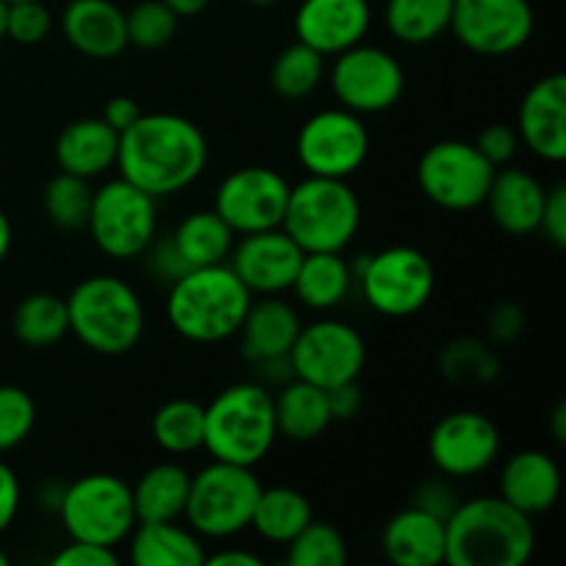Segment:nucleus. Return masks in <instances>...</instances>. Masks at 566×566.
Listing matches in <instances>:
<instances>
[{"mask_svg":"<svg viewBox=\"0 0 566 566\" xmlns=\"http://www.w3.org/2000/svg\"><path fill=\"white\" fill-rule=\"evenodd\" d=\"M6 3H22V0H6Z\"/></svg>","mask_w":566,"mask_h":566,"instance_id":"59","label":"nucleus"},{"mask_svg":"<svg viewBox=\"0 0 566 566\" xmlns=\"http://www.w3.org/2000/svg\"><path fill=\"white\" fill-rule=\"evenodd\" d=\"M326 396H329L332 420L357 418L359 409H363V403H365V396H363V390H359L357 381H346V385H340V387H332V390H326Z\"/></svg>","mask_w":566,"mask_h":566,"instance_id":"50","label":"nucleus"},{"mask_svg":"<svg viewBox=\"0 0 566 566\" xmlns=\"http://www.w3.org/2000/svg\"><path fill=\"white\" fill-rule=\"evenodd\" d=\"M501 497L528 517L551 512L562 497V470L545 451H517L501 470Z\"/></svg>","mask_w":566,"mask_h":566,"instance_id":"23","label":"nucleus"},{"mask_svg":"<svg viewBox=\"0 0 566 566\" xmlns=\"http://www.w3.org/2000/svg\"><path fill=\"white\" fill-rule=\"evenodd\" d=\"M171 243L188 269H202V265H219L230 260L235 232L216 210H197L177 224V230L171 232Z\"/></svg>","mask_w":566,"mask_h":566,"instance_id":"31","label":"nucleus"},{"mask_svg":"<svg viewBox=\"0 0 566 566\" xmlns=\"http://www.w3.org/2000/svg\"><path fill=\"white\" fill-rule=\"evenodd\" d=\"M164 3L182 20V17L202 14V11L210 6V0H164Z\"/></svg>","mask_w":566,"mask_h":566,"instance_id":"53","label":"nucleus"},{"mask_svg":"<svg viewBox=\"0 0 566 566\" xmlns=\"http://www.w3.org/2000/svg\"><path fill=\"white\" fill-rule=\"evenodd\" d=\"M473 144L479 147V153L495 166V169H501V166H506L509 160L517 155L520 136L517 130L509 125H486Z\"/></svg>","mask_w":566,"mask_h":566,"instance_id":"43","label":"nucleus"},{"mask_svg":"<svg viewBox=\"0 0 566 566\" xmlns=\"http://www.w3.org/2000/svg\"><path fill=\"white\" fill-rule=\"evenodd\" d=\"M66 313L70 335L103 357L133 352L147 329L142 296L114 274H94L77 282L66 296Z\"/></svg>","mask_w":566,"mask_h":566,"instance_id":"4","label":"nucleus"},{"mask_svg":"<svg viewBox=\"0 0 566 566\" xmlns=\"http://www.w3.org/2000/svg\"><path fill=\"white\" fill-rule=\"evenodd\" d=\"M127 539L136 566H202L208 558L199 536L177 525V520L136 523Z\"/></svg>","mask_w":566,"mask_h":566,"instance_id":"27","label":"nucleus"},{"mask_svg":"<svg viewBox=\"0 0 566 566\" xmlns=\"http://www.w3.org/2000/svg\"><path fill=\"white\" fill-rule=\"evenodd\" d=\"M6 11H9V3H6V0H0V42L6 39Z\"/></svg>","mask_w":566,"mask_h":566,"instance_id":"56","label":"nucleus"},{"mask_svg":"<svg viewBox=\"0 0 566 566\" xmlns=\"http://www.w3.org/2000/svg\"><path fill=\"white\" fill-rule=\"evenodd\" d=\"M365 302L387 318H409L431 302L437 271L431 260L415 247H387L363 260L354 274Z\"/></svg>","mask_w":566,"mask_h":566,"instance_id":"10","label":"nucleus"},{"mask_svg":"<svg viewBox=\"0 0 566 566\" xmlns=\"http://www.w3.org/2000/svg\"><path fill=\"white\" fill-rule=\"evenodd\" d=\"M501 457V429L473 409H459L437 420L429 434V459L446 479H473Z\"/></svg>","mask_w":566,"mask_h":566,"instance_id":"17","label":"nucleus"},{"mask_svg":"<svg viewBox=\"0 0 566 566\" xmlns=\"http://www.w3.org/2000/svg\"><path fill=\"white\" fill-rule=\"evenodd\" d=\"M14 337L28 348H50L70 335L66 298L55 293H31L22 298L11 315Z\"/></svg>","mask_w":566,"mask_h":566,"instance_id":"33","label":"nucleus"},{"mask_svg":"<svg viewBox=\"0 0 566 566\" xmlns=\"http://www.w3.org/2000/svg\"><path fill=\"white\" fill-rule=\"evenodd\" d=\"M61 31L86 59L108 61L127 48L125 11L114 0H70L61 14Z\"/></svg>","mask_w":566,"mask_h":566,"instance_id":"21","label":"nucleus"},{"mask_svg":"<svg viewBox=\"0 0 566 566\" xmlns=\"http://www.w3.org/2000/svg\"><path fill=\"white\" fill-rule=\"evenodd\" d=\"M180 17L164 0H142L125 14L127 44L142 50H158L175 39Z\"/></svg>","mask_w":566,"mask_h":566,"instance_id":"40","label":"nucleus"},{"mask_svg":"<svg viewBox=\"0 0 566 566\" xmlns=\"http://www.w3.org/2000/svg\"><path fill=\"white\" fill-rule=\"evenodd\" d=\"M59 517L70 539L103 547H119L138 523L130 484L114 473H88L64 486Z\"/></svg>","mask_w":566,"mask_h":566,"instance_id":"8","label":"nucleus"},{"mask_svg":"<svg viewBox=\"0 0 566 566\" xmlns=\"http://www.w3.org/2000/svg\"><path fill=\"white\" fill-rule=\"evenodd\" d=\"M381 551L396 566L446 564V520L409 503L381 531Z\"/></svg>","mask_w":566,"mask_h":566,"instance_id":"24","label":"nucleus"},{"mask_svg":"<svg viewBox=\"0 0 566 566\" xmlns=\"http://www.w3.org/2000/svg\"><path fill=\"white\" fill-rule=\"evenodd\" d=\"M412 506L423 509V512L434 514V517L448 520L453 514V509L459 506V495L451 484L442 479H426L423 484L415 486L412 492Z\"/></svg>","mask_w":566,"mask_h":566,"instance_id":"44","label":"nucleus"},{"mask_svg":"<svg viewBox=\"0 0 566 566\" xmlns=\"http://www.w3.org/2000/svg\"><path fill=\"white\" fill-rule=\"evenodd\" d=\"M285 547L287 566H343L348 562V547L340 531L318 520H310Z\"/></svg>","mask_w":566,"mask_h":566,"instance_id":"39","label":"nucleus"},{"mask_svg":"<svg viewBox=\"0 0 566 566\" xmlns=\"http://www.w3.org/2000/svg\"><path fill=\"white\" fill-rule=\"evenodd\" d=\"M263 484L252 468L230 462H213L191 475L186 514L191 531L205 539H232L252 528V514Z\"/></svg>","mask_w":566,"mask_h":566,"instance_id":"7","label":"nucleus"},{"mask_svg":"<svg viewBox=\"0 0 566 566\" xmlns=\"http://www.w3.org/2000/svg\"><path fill=\"white\" fill-rule=\"evenodd\" d=\"M249 6H260V9H265V6H274L276 0H247Z\"/></svg>","mask_w":566,"mask_h":566,"instance_id":"57","label":"nucleus"},{"mask_svg":"<svg viewBox=\"0 0 566 566\" xmlns=\"http://www.w3.org/2000/svg\"><path fill=\"white\" fill-rule=\"evenodd\" d=\"M287 359H291L293 379L332 390V387L359 379L368 348H365L363 335L346 321L324 318L298 329Z\"/></svg>","mask_w":566,"mask_h":566,"instance_id":"13","label":"nucleus"},{"mask_svg":"<svg viewBox=\"0 0 566 566\" xmlns=\"http://www.w3.org/2000/svg\"><path fill=\"white\" fill-rule=\"evenodd\" d=\"M116 153H119V133L103 116L70 122L55 138L59 169L83 177V180H92L116 166Z\"/></svg>","mask_w":566,"mask_h":566,"instance_id":"26","label":"nucleus"},{"mask_svg":"<svg viewBox=\"0 0 566 566\" xmlns=\"http://www.w3.org/2000/svg\"><path fill=\"white\" fill-rule=\"evenodd\" d=\"M539 232H545V238L553 243V247L558 249L566 247V186L564 182H558V186H553L551 191H547Z\"/></svg>","mask_w":566,"mask_h":566,"instance_id":"46","label":"nucleus"},{"mask_svg":"<svg viewBox=\"0 0 566 566\" xmlns=\"http://www.w3.org/2000/svg\"><path fill=\"white\" fill-rule=\"evenodd\" d=\"M517 125L525 147L542 160L562 164L566 158V75L539 77L520 103Z\"/></svg>","mask_w":566,"mask_h":566,"instance_id":"20","label":"nucleus"},{"mask_svg":"<svg viewBox=\"0 0 566 566\" xmlns=\"http://www.w3.org/2000/svg\"><path fill=\"white\" fill-rule=\"evenodd\" d=\"M332 59L335 64L329 70V83L343 108L359 116L385 114L401 99L407 75L387 50L359 42Z\"/></svg>","mask_w":566,"mask_h":566,"instance_id":"14","label":"nucleus"},{"mask_svg":"<svg viewBox=\"0 0 566 566\" xmlns=\"http://www.w3.org/2000/svg\"><path fill=\"white\" fill-rule=\"evenodd\" d=\"M86 230L94 247L108 258H142L158 235V199L125 177L108 180L94 191Z\"/></svg>","mask_w":566,"mask_h":566,"instance_id":"9","label":"nucleus"},{"mask_svg":"<svg viewBox=\"0 0 566 566\" xmlns=\"http://www.w3.org/2000/svg\"><path fill=\"white\" fill-rule=\"evenodd\" d=\"M324 75L326 55L296 39L271 64V88L285 99H304L321 86Z\"/></svg>","mask_w":566,"mask_h":566,"instance_id":"36","label":"nucleus"},{"mask_svg":"<svg viewBox=\"0 0 566 566\" xmlns=\"http://www.w3.org/2000/svg\"><path fill=\"white\" fill-rule=\"evenodd\" d=\"M374 22L368 0H302L293 17L298 42L321 55H337L363 42Z\"/></svg>","mask_w":566,"mask_h":566,"instance_id":"19","label":"nucleus"},{"mask_svg":"<svg viewBox=\"0 0 566 566\" xmlns=\"http://www.w3.org/2000/svg\"><path fill=\"white\" fill-rule=\"evenodd\" d=\"M6 564H9V556H6V553L0 551V566H6Z\"/></svg>","mask_w":566,"mask_h":566,"instance_id":"58","label":"nucleus"},{"mask_svg":"<svg viewBox=\"0 0 566 566\" xmlns=\"http://www.w3.org/2000/svg\"><path fill=\"white\" fill-rule=\"evenodd\" d=\"M440 370L453 385L484 387L497 379L501 359L492 352L490 343L479 340V337H459L442 348Z\"/></svg>","mask_w":566,"mask_h":566,"instance_id":"37","label":"nucleus"},{"mask_svg":"<svg viewBox=\"0 0 566 566\" xmlns=\"http://www.w3.org/2000/svg\"><path fill=\"white\" fill-rule=\"evenodd\" d=\"M495 171L473 142L446 138L420 155L418 186L437 208L464 213L484 205Z\"/></svg>","mask_w":566,"mask_h":566,"instance_id":"11","label":"nucleus"},{"mask_svg":"<svg viewBox=\"0 0 566 566\" xmlns=\"http://www.w3.org/2000/svg\"><path fill=\"white\" fill-rule=\"evenodd\" d=\"M551 431L558 446L566 442V401H558L551 412Z\"/></svg>","mask_w":566,"mask_h":566,"instance_id":"54","label":"nucleus"},{"mask_svg":"<svg viewBox=\"0 0 566 566\" xmlns=\"http://www.w3.org/2000/svg\"><path fill=\"white\" fill-rule=\"evenodd\" d=\"M36 426V403L22 387L0 385V453L14 451Z\"/></svg>","mask_w":566,"mask_h":566,"instance_id":"41","label":"nucleus"},{"mask_svg":"<svg viewBox=\"0 0 566 566\" xmlns=\"http://www.w3.org/2000/svg\"><path fill=\"white\" fill-rule=\"evenodd\" d=\"M534 547L531 517L501 495L459 501L446 520V564L451 566H523Z\"/></svg>","mask_w":566,"mask_h":566,"instance_id":"2","label":"nucleus"},{"mask_svg":"<svg viewBox=\"0 0 566 566\" xmlns=\"http://www.w3.org/2000/svg\"><path fill=\"white\" fill-rule=\"evenodd\" d=\"M53 31V14L42 0H22L9 3L6 11V39L17 44H39Z\"/></svg>","mask_w":566,"mask_h":566,"instance_id":"42","label":"nucleus"},{"mask_svg":"<svg viewBox=\"0 0 566 566\" xmlns=\"http://www.w3.org/2000/svg\"><path fill=\"white\" fill-rule=\"evenodd\" d=\"M352 282L354 269L346 263L343 252H307L291 291L304 307L326 313L346 302Z\"/></svg>","mask_w":566,"mask_h":566,"instance_id":"30","label":"nucleus"},{"mask_svg":"<svg viewBox=\"0 0 566 566\" xmlns=\"http://www.w3.org/2000/svg\"><path fill=\"white\" fill-rule=\"evenodd\" d=\"M210 147L202 127L180 114H142L119 133V177L155 199L175 197L202 177Z\"/></svg>","mask_w":566,"mask_h":566,"instance_id":"1","label":"nucleus"},{"mask_svg":"<svg viewBox=\"0 0 566 566\" xmlns=\"http://www.w3.org/2000/svg\"><path fill=\"white\" fill-rule=\"evenodd\" d=\"M144 254H147L149 271H153L160 282H166V285H171L177 276H182L188 271V265L182 263V258L177 254L175 243H171V235L164 238V241L149 243L147 252Z\"/></svg>","mask_w":566,"mask_h":566,"instance_id":"48","label":"nucleus"},{"mask_svg":"<svg viewBox=\"0 0 566 566\" xmlns=\"http://www.w3.org/2000/svg\"><path fill=\"white\" fill-rule=\"evenodd\" d=\"M205 564L210 566H263V558L258 553H249V551H238V547H224L219 553H210L205 558Z\"/></svg>","mask_w":566,"mask_h":566,"instance_id":"52","label":"nucleus"},{"mask_svg":"<svg viewBox=\"0 0 566 566\" xmlns=\"http://www.w3.org/2000/svg\"><path fill=\"white\" fill-rule=\"evenodd\" d=\"M22 490L20 479H17L14 470L6 462H0V534L9 531V525L14 523L17 512H20Z\"/></svg>","mask_w":566,"mask_h":566,"instance_id":"49","label":"nucleus"},{"mask_svg":"<svg viewBox=\"0 0 566 566\" xmlns=\"http://www.w3.org/2000/svg\"><path fill=\"white\" fill-rule=\"evenodd\" d=\"M274 392L258 381L224 387L205 407V451L219 462L254 468L276 442Z\"/></svg>","mask_w":566,"mask_h":566,"instance_id":"5","label":"nucleus"},{"mask_svg":"<svg viewBox=\"0 0 566 566\" xmlns=\"http://www.w3.org/2000/svg\"><path fill=\"white\" fill-rule=\"evenodd\" d=\"M453 0H387L385 22L403 44H429L451 31Z\"/></svg>","mask_w":566,"mask_h":566,"instance_id":"34","label":"nucleus"},{"mask_svg":"<svg viewBox=\"0 0 566 566\" xmlns=\"http://www.w3.org/2000/svg\"><path fill=\"white\" fill-rule=\"evenodd\" d=\"M276 434L291 442H313L329 429L332 420L329 396L324 387L302 379H287L274 396Z\"/></svg>","mask_w":566,"mask_h":566,"instance_id":"28","label":"nucleus"},{"mask_svg":"<svg viewBox=\"0 0 566 566\" xmlns=\"http://www.w3.org/2000/svg\"><path fill=\"white\" fill-rule=\"evenodd\" d=\"M486 332H490V340L495 343V346H509V343H514L525 332L523 307H517V304L512 302L497 304L490 313V318H486Z\"/></svg>","mask_w":566,"mask_h":566,"instance_id":"47","label":"nucleus"},{"mask_svg":"<svg viewBox=\"0 0 566 566\" xmlns=\"http://www.w3.org/2000/svg\"><path fill=\"white\" fill-rule=\"evenodd\" d=\"M153 437L160 451L186 457L205 446V407L191 398H171L155 412Z\"/></svg>","mask_w":566,"mask_h":566,"instance_id":"35","label":"nucleus"},{"mask_svg":"<svg viewBox=\"0 0 566 566\" xmlns=\"http://www.w3.org/2000/svg\"><path fill=\"white\" fill-rule=\"evenodd\" d=\"M133 492V509L138 523H158V520H180L186 514L188 492H191V473L177 462L153 464Z\"/></svg>","mask_w":566,"mask_h":566,"instance_id":"29","label":"nucleus"},{"mask_svg":"<svg viewBox=\"0 0 566 566\" xmlns=\"http://www.w3.org/2000/svg\"><path fill=\"white\" fill-rule=\"evenodd\" d=\"M545 197V186L531 171L497 169L484 205L490 208L492 221L503 232L523 238L531 232H539Z\"/></svg>","mask_w":566,"mask_h":566,"instance_id":"25","label":"nucleus"},{"mask_svg":"<svg viewBox=\"0 0 566 566\" xmlns=\"http://www.w3.org/2000/svg\"><path fill=\"white\" fill-rule=\"evenodd\" d=\"M142 114H144L142 105H138L133 97H125V94H122V97H111L108 103H105L103 119L108 122L116 133H125Z\"/></svg>","mask_w":566,"mask_h":566,"instance_id":"51","label":"nucleus"},{"mask_svg":"<svg viewBox=\"0 0 566 566\" xmlns=\"http://www.w3.org/2000/svg\"><path fill=\"white\" fill-rule=\"evenodd\" d=\"M302 318L291 302H282L280 296L252 298L247 315L241 321V354L252 365L274 363L285 359L296 343Z\"/></svg>","mask_w":566,"mask_h":566,"instance_id":"22","label":"nucleus"},{"mask_svg":"<svg viewBox=\"0 0 566 566\" xmlns=\"http://www.w3.org/2000/svg\"><path fill=\"white\" fill-rule=\"evenodd\" d=\"M363 205L348 180L307 175L291 186L282 230L307 252H343L357 238Z\"/></svg>","mask_w":566,"mask_h":566,"instance_id":"6","label":"nucleus"},{"mask_svg":"<svg viewBox=\"0 0 566 566\" xmlns=\"http://www.w3.org/2000/svg\"><path fill=\"white\" fill-rule=\"evenodd\" d=\"M291 182L269 166H243L227 175L216 191L213 210L235 235L274 230L285 216Z\"/></svg>","mask_w":566,"mask_h":566,"instance_id":"16","label":"nucleus"},{"mask_svg":"<svg viewBox=\"0 0 566 566\" xmlns=\"http://www.w3.org/2000/svg\"><path fill=\"white\" fill-rule=\"evenodd\" d=\"M304 252L298 249V243L282 227H274V230L241 235L227 263L252 296L254 293L280 296V293L291 291Z\"/></svg>","mask_w":566,"mask_h":566,"instance_id":"18","label":"nucleus"},{"mask_svg":"<svg viewBox=\"0 0 566 566\" xmlns=\"http://www.w3.org/2000/svg\"><path fill=\"white\" fill-rule=\"evenodd\" d=\"M252 293L230 263L188 269L169 285L166 315L171 329L191 343H224L238 335Z\"/></svg>","mask_w":566,"mask_h":566,"instance_id":"3","label":"nucleus"},{"mask_svg":"<svg viewBox=\"0 0 566 566\" xmlns=\"http://www.w3.org/2000/svg\"><path fill=\"white\" fill-rule=\"evenodd\" d=\"M92 186L83 177L61 171L44 188V213L50 224L64 232L86 230L88 210H92Z\"/></svg>","mask_w":566,"mask_h":566,"instance_id":"38","label":"nucleus"},{"mask_svg":"<svg viewBox=\"0 0 566 566\" xmlns=\"http://www.w3.org/2000/svg\"><path fill=\"white\" fill-rule=\"evenodd\" d=\"M11 241H14V232H11V221H9V216L0 210V263L9 258Z\"/></svg>","mask_w":566,"mask_h":566,"instance_id":"55","label":"nucleus"},{"mask_svg":"<svg viewBox=\"0 0 566 566\" xmlns=\"http://www.w3.org/2000/svg\"><path fill=\"white\" fill-rule=\"evenodd\" d=\"M310 520L313 506L304 492L293 486H263L252 514V528L271 545H287Z\"/></svg>","mask_w":566,"mask_h":566,"instance_id":"32","label":"nucleus"},{"mask_svg":"<svg viewBox=\"0 0 566 566\" xmlns=\"http://www.w3.org/2000/svg\"><path fill=\"white\" fill-rule=\"evenodd\" d=\"M53 566H116L119 556H116V547H103L92 545V542H75L61 547L53 556Z\"/></svg>","mask_w":566,"mask_h":566,"instance_id":"45","label":"nucleus"},{"mask_svg":"<svg viewBox=\"0 0 566 566\" xmlns=\"http://www.w3.org/2000/svg\"><path fill=\"white\" fill-rule=\"evenodd\" d=\"M296 155L307 175L348 180L370 155L368 125L343 105L318 111L298 130Z\"/></svg>","mask_w":566,"mask_h":566,"instance_id":"12","label":"nucleus"},{"mask_svg":"<svg viewBox=\"0 0 566 566\" xmlns=\"http://www.w3.org/2000/svg\"><path fill=\"white\" fill-rule=\"evenodd\" d=\"M536 17L528 0H453L451 31L470 53L501 59L534 36Z\"/></svg>","mask_w":566,"mask_h":566,"instance_id":"15","label":"nucleus"}]
</instances>
